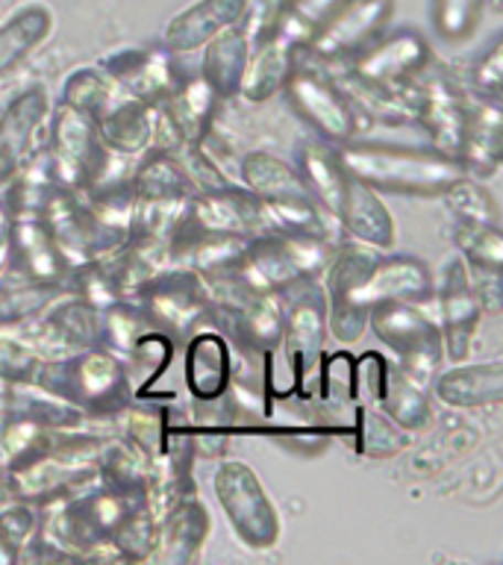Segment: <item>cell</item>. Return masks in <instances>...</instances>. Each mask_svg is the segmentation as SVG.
<instances>
[{
	"label": "cell",
	"instance_id": "f907efd6",
	"mask_svg": "<svg viewBox=\"0 0 503 565\" xmlns=\"http://www.w3.org/2000/svg\"><path fill=\"white\" fill-rule=\"evenodd\" d=\"M286 7H289V0H247V12L238 24L245 26L250 44L263 42L265 35H271L277 30Z\"/></svg>",
	"mask_w": 503,
	"mask_h": 565
},
{
	"label": "cell",
	"instance_id": "603a6c76",
	"mask_svg": "<svg viewBox=\"0 0 503 565\" xmlns=\"http://www.w3.org/2000/svg\"><path fill=\"white\" fill-rule=\"evenodd\" d=\"M335 224H339V236L362 242V245L377 247V250H392L395 245V218L383 203L379 192L360 183L356 177H351L347 192H344L339 210H335Z\"/></svg>",
	"mask_w": 503,
	"mask_h": 565
},
{
	"label": "cell",
	"instance_id": "e0dca14e",
	"mask_svg": "<svg viewBox=\"0 0 503 565\" xmlns=\"http://www.w3.org/2000/svg\"><path fill=\"white\" fill-rule=\"evenodd\" d=\"M7 268L42 282L65 286L71 259L62 254L60 242L53 238L42 218L7 221Z\"/></svg>",
	"mask_w": 503,
	"mask_h": 565
},
{
	"label": "cell",
	"instance_id": "1f68e13d",
	"mask_svg": "<svg viewBox=\"0 0 503 565\" xmlns=\"http://www.w3.org/2000/svg\"><path fill=\"white\" fill-rule=\"evenodd\" d=\"M238 183L250 189L263 203L289 201V198H315L303 183V177L286 159L265 153V150H250L238 159Z\"/></svg>",
	"mask_w": 503,
	"mask_h": 565
},
{
	"label": "cell",
	"instance_id": "f6af8a7d",
	"mask_svg": "<svg viewBox=\"0 0 503 565\" xmlns=\"http://www.w3.org/2000/svg\"><path fill=\"white\" fill-rule=\"evenodd\" d=\"M42 362L24 335L12 333V327H0V388L35 383Z\"/></svg>",
	"mask_w": 503,
	"mask_h": 565
},
{
	"label": "cell",
	"instance_id": "ba28073f",
	"mask_svg": "<svg viewBox=\"0 0 503 565\" xmlns=\"http://www.w3.org/2000/svg\"><path fill=\"white\" fill-rule=\"evenodd\" d=\"M132 298L153 324L174 342H183L210 312V289L201 274L185 265H162L141 282Z\"/></svg>",
	"mask_w": 503,
	"mask_h": 565
},
{
	"label": "cell",
	"instance_id": "8fae6325",
	"mask_svg": "<svg viewBox=\"0 0 503 565\" xmlns=\"http://www.w3.org/2000/svg\"><path fill=\"white\" fill-rule=\"evenodd\" d=\"M21 327L24 330L18 333L33 344L42 360H56L100 344V309L88 307L86 300L68 291H62L60 298L51 300L39 316Z\"/></svg>",
	"mask_w": 503,
	"mask_h": 565
},
{
	"label": "cell",
	"instance_id": "3957f363",
	"mask_svg": "<svg viewBox=\"0 0 503 565\" xmlns=\"http://www.w3.org/2000/svg\"><path fill=\"white\" fill-rule=\"evenodd\" d=\"M339 238L315 233H291V230H265L247 238L245 256L236 271L254 289L280 291L295 280L321 277L330 263Z\"/></svg>",
	"mask_w": 503,
	"mask_h": 565
},
{
	"label": "cell",
	"instance_id": "7dc6e473",
	"mask_svg": "<svg viewBox=\"0 0 503 565\" xmlns=\"http://www.w3.org/2000/svg\"><path fill=\"white\" fill-rule=\"evenodd\" d=\"M339 7H342V0H289V7L282 12L280 24H277L274 33L286 35L289 42L303 47L318 26L324 24Z\"/></svg>",
	"mask_w": 503,
	"mask_h": 565
},
{
	"label": "cell",
	"instance_id": "60d3db41",
	"mask_svg": "<svg viewBox=\"0 0 503 565\" xmlns=\"http://www.w3.org/2000/svg\"><path fill=\"white\" fill-rule=\"evenodd\" d=\"M453 245L468 268H501L503 271V233L501 224H477L453 218Z\"/></svg>",
	"mask_w": 503,
	"mask_h": 565
},
{
	"label": "cell",
	"instance_id": "4dcf8cb0",
	"mask_svg": "<svg viewBox=\"0 0 503 565\" xmlns=\"http://www.w3.org/2000/svg\"><path fill=\"white\" fill-rule=\"evenodd\" d=\"M201 51V71L197 74L210 83V88L221 100L224 97H236L242 77H245L247 60H250V51H254L245 26L233 24L227 30H221L215 39L203 44Z\"/></svg>",
	"mask_w": 503,
	"mask_h": 565
},
{
	"label": "cell",
	"instance_id": "83f0119b",
	"mask_svg": "<svg viewBox=\"0 0 503 565\" xmlns=\"http://www.w3.org/2000/svg\"><path fill=\"white\" fill-rule=\"evenodd\" d=\"M56 30V15L42 0H26L0 21V79L33 56Z\"/></svg>",
	"mask_w": 503,
	"mask_h": 565
},
{
	"label": "cell",
	"instance_id": "484cf974",
	"mask_svg": "<svg viewBox=\"0 0 503 565\" xmlns=\"http://www.w3.org/2000/svg\"><path fill=\"white\" fill-rule=\"evenodd\" d=\"M432 395L453 409H477V406H497L503 397V365L501 360L468 362L448 371L432 374Z\"/></svg>",
	"mask_w": 503,
	"mask_h": 565
},
{
	"label": "cell",
	"instance_id": "d6986e66",
	"mask_svg": "<svg viewBox=\"0 0 503 565\" xmlns=\"http://www.w3.org/2000/svg\"><path fill=\"white\" fill-rule=\"evenodd\" d=\"M189 210L206 230L215 233H238V236H256L271 230L268 210L250 189L238 183H227L210 192H194Z\"/></svg>",
	"mask_w": 503,
	"mask_h": 565
},
{
	"label": "cell",
	"instance_id": "816d5d0a",
	"mask_svg": "<svg viewBox=\"0 0 503 565\" xmlns=\"http://www.w3.org/2000/svg\"><path fill=\"white\" fill-rule=\"evenodd\" d=\"M480 307L489 316L501 312V268H468Z\"/></svg>",
	"mask_w": 503,
	"mask_h": 565
},
{
	"label": "cell",
	"instance_id": "8d00e7d4",
	"mask_svg": "<svg viewBox=\"0 0 503 565\" xmlns=\"http://www.w3.org/2000/svg\"><path fill=\"white\" fill-rule=\"evenodd\" d=\"M351 439L356 454L383 459L400 454L406 448V441H409V433L404 427H397L379 406L360 404L356 406V418H353Z\"/></svg>",
	"mask_w": 503,
	"mask_h": 565
},
{
	"label": "cell",
	"instance_id": "db71d44e",
	"mask_svg": "<svg viewBox=\"0 0 503 565\" xmlns=\"http://www.w3.org/2000/svg\"><path fill=\"white\" fill-rule=\"evenodd\" d=\"M485 7L494 9V12H501V9H503V0H485Z\"/></svg>",
	"mask_w": 503,
	"mask_h": 565
},
{
	"label": "cell",
	"instance_id": "f1b7e54d",
	"mask_svg": "<svg viewBox=\"0 0 503 565\" xmlns=\"http://www.w3.org/2000/svg\"><path fill=\"white\" fill-rule=\"evenodd\" d=\"M333 79L335 86L342 88V95L347 97V104L362 118L388 124V127H404V124L415 121V100L409 83L406 86H386V83L356 77L347 68H342V74Z\"/></svg>",
	"mask_w": 503,
	"mask_h": 565
},
{
	"label": "cell",
	"instance_id": "681fc988",
	"mask_svg": "<svg viewBox=\"0 0 503 565\" xmlns=\"http://www.w3.org/2000/svg\"><path fill=\"white\" fill-rule=\"evenodd\" d=\"M501 83H503V39H492L477 62L471 65V86L477 97H489V100H501Z\"/></svg>",
	"mask_w": 503,
	"mask_h": 565
},
{
	"label": "cell",
	"instance_id": "9c48e42d",
	"mask_svg": "<svg viewBox=\"0 0 503 565\" xmlns=\"http://www.w3.org/2000/svg\"><path fill=\"white\" fill-rule=\"evenodd\" d=\"M282 95L289 100L298 118H303L307 127H312L318 139L330 141L342 148L347 141L360 136V115L347 104L342 88L335 86L333 77L315 68L312 62H300L291 71L289 83L282 86Z\"/></svg>",
	"mask_w": 503,
	"mask_h": 565
},
{
	"label": "cell",
	"instance_id": "74e56055",
	"mask_svg": "<svg viewBox=\"0 0 503 565\" xmlns=\"http://www.w3.org/2000/svg\"><path fill=\"white\" fill-rule=\"evenodd\" d=\"M115 100H118V86H115L113 79L106 77L97 65H83V68H74L65 77L56 104L71 106V109H77L79 115H86V118H92L97 124V118Z\"/></svg>",
	"mask_w": 503,
	"mask_h": 565
},
{
	"label": "cell",
	"instance_id": "4fadbf2b",
	"mask_svg": "<svg viewBox=\"0 0 503 565\" xmlns=\"http://www.w3.org/2000/svg\"><path fill=\"white\" fill-rule=\"evenodd\" d=\"M415 100V124L430 136L432 148L457 157L468 118V95L448 71L432 68V62L409 83Z\"/></svg>",
	"mask_w": 503,
	"mask_h": 565
},
{
	"label": "cell",
	"instance_id": "5b68a950",
	"mask_svg": "<svg viewBox=\"0 0 503 565\" xmlns=\"http://www.w3.org/2000/svg\"><path fill=\"white\" fill-rule=\"evenodd\" d=\"M47 159H51L56 183L74 192H86L113 171L115 153L104 148L97 136V124L65 104H53L47 118Z\"/></svg>",
	"mask_w": 503,
	"mask_h": 565
},
{
	"label": "cell",
	"instance_id": "277c9868",
	"mask_svg": "<svg viewBox=\"0 0 503 565\" xmlns=\"http://www.w3.org/2000/svg\"><path fill=\"white\" fill-rule=\"evenodd\" d=\"M215 498L227 515L238 542L254 551H268L280 542V512L254 468L242 459H224L212 477Z\"/></svg>",
	"mask_w": 503,
	"mask_h": 565
},
{
	"label": "cell",
	"instance_id": "7a4b0ae2",
	"mask_svg": "<svg viewBox=\"0 0 503 565\" xmlns=\"http://www.w3.org/2000/svg\"><path fill=\"white\" fill-rule=\"evenodd\" d=\"M35 383L77 406L86 418H115L136 397L124 360L104 344L44 360Z\"/></svg>",
	"mask_w": 503,
	"mask_h": 565
},
{
	"label": "cell",
	"instance_id": "b9f144b4",
	"mask_svg": "<svg viewBox=\"0 0 503 565\" xmlns=\"http://www.w3.org/2000/svg\"><path fill=\"white\" fill-rule=\"evenodd\" d=\"M35 527H39V507L9 494L0 503V565L21 563V551L33 539Z\"/></svg>",
	"mask_w": 503,
	"mask_h": 565
},
{
	"label": "cell",
	"instance_id": "bcb514c9",
	"mask_svg": "<svg viewBox=\"0 0 503 565\" xmlns=\"http://www.w3.org/2000/svg\"><path fill=\"white\" fill-rule=\"evenodd\" d=\"M441 201L448 206V212L457 221H477V224H501L497 215V203L489 192H485L480 180L474 177H462L459 183H453L448 192L441 194Z\"/></svg>",
	"mask_w": 503,
	"mask_h": 565
},
{
	"label": "cell",
	"instance_id": "d590c367",
	"mask_svg": "<svg viewBox=\"0 0 503 565\" xmlns=\"http://www.w3.org/2000/svg\"><path fill=\"white\" fill-rule=\"evenodd\" d=\"M65 291V286L56 282H42L12 268H0V327H21L33 316H39L51 300H56Z\"/></svg>",
	"mask_w": 503,
	"mask_h": 565
},
{
	"label": "cell",
	"instance_id": "d6a6232c",
	"mask_svg": "<svg viewBox=\"0 0 503 565\" xmlns=\"http://www.w3.org/2000/svg\"><path fill=\"white\" fill-rule=\"evenodd\" d=\"M377 406L406 433L424 430L432 422V397L427 392V383L413 377L395 360H388L386 383H383Z\"/></svg>",
	"mask_w": 503,
	"mask_h": 565
},
{
	"label": "cell",
	"instance_id": "e575fe53",
	"mask_svg": "<svg viewBox=\"0 0 503 565\" xmlns=\"http://www.w3.org/2000/svg\"><path fill=\"white\" fill-rule=\"evenodd\" d=\"M132 189L145 201H189L194 185L185 174L183 162L168 150H145L139 166L132 168Z\"/></svg>",
	"mask_w": 503,
	"mask_h": 565
},
{
	"label": "cell",
	"instance_id": "d4e9b609",
	"mask_svg": "<svg viewBox=\"0 0 503 565\" xmlns=\"http://www.w3.org/2000/svg\"><path fill=\"white\" fill-rule=\"evenodd\" d=\"M298 60V44L289 42L280 33L265 35L263 42H256L254 51H250L245 77H242V86H238V97H245L250 104H265L274 95H280Z\"/></svg>",
	"mask_w": 503,
	"mask_h": 565
},
{
	"label": "cell",
	"instance_id": "836d02e7",
	"mask_svg": "<svg viewBox=\"0 0 503 565\" xmlns=\"http://www.w3.org/2000/svg\"><path fill=\"white\" fill-rule=\"evenodd\" d=\"M53 185H56V177H53L47 153L44 150L42 153H33V157L26 159V166L0 189L3 192L0 210H3L7 221L42 218V210L47 198H51Z\"/></svg>",
	"mask_w": 503,
	"mask_h": 565
},
{
	"label": "cell",
	"instance_id": "6da1fadb",
	"mask_svg": "<svg viewBox=\"0 0 503 565\" xmlns=\"http://www.w3.org/2000/svg\"><path fill=\"white\" fill-rule=\"evenodd\" d=\"M344 168L374 192L409 194V198H441L459 183L465 168L457 157L436 148H404L383 141L353 139L339 148Z\"/></svg>",
	"mask_w": 503,
	"mask_h": 565
},
{
	"label": "cell",
	"instance_id": "11a10c76",
	"mask_svg": "<svg viewBox=\"0 0 503 565\" xmlns=\"http://www.w3.org/2000/svg\"><path fill=\"white\" fill-rule=\"evenodd\" d=\"M7 498H9V492H7V486H3V483H0V503H3V501H7Z\"/></svg>",
	"mask_w": 503,
	"mask_h": 565
},
{
	"label": "cell",
	"instance_id": "c3c4849f",
	"mask_svg": "<svg viewBox=\"0 0 503 565\" xmlns=\"http://www.w3.org/2000/svg\"><path fill=\"white\" fill-rule=\"evenodd\" d=\"M386 369L388 360L377 351L353 356V388H356V404H379V392H383V383H386Z\"/></svg>",
	"mask_w": 503,
	"mask_h": 565
},
{
	"label": "cell",
	"instance_id": "8992f818",
	"mask_svg": "<svg viewBox=\"0 0 503 565\" xmlns=\"http://www.w3.org/2000/svg\"><path fill=\"white\" fill-rule=\"evenodd\" d=\"M386 250L362 245L353 238H339L335 250L321 274V289L327 298V333L333 335L339 344L360 342L362 333L368 330L371 309L356 303V291L377 265L379 256Z\"/></svg>",
	"mask_w": 503,
	"mask_h": 565
},
{
	"label": "cell",
	"instance_id": "4316f807",
	"mask_svg": "<svg viewBox=\"0 0 503 565\" xmlns=\"http://www.w3.org/2000/svg\"><path fill=\"white\" fill-rule=\"evenodd\" d=\"M153 130H157V106L127 95L118 97L97 118V136L104 148L124 159L141 157L153 145Z\"/></svg>",
	"mask_w": 503,
	"mask_h": 565
},
{
	"label": "cell",
	"instance_id": "5bb4252c",
	"mask_svg": "<svg viewBox=\"0 0 503 565\" xmlns=\"http://www.w3.org/2000/svg\"><path fill=\"white\" fill-rule=\"evenodd\" d=\"M97 68L113 79L121 95L145 100L150 106L162 104L185 77L176 53L165 51L162 44H136V47L106 53L104 60L97 62Z\"/></svg>",
	"mask_w": 503,
	"mask_h": 565
},
{
	"label": "cell",
	"instance_id": "f546056e",
	"mask_svg": "<svg viewBox=\"0 0 503 565\" xmlns=\"http://www.w3.org/2000/svg\"><path fill=\"white\" fill-rule=\"evenodd\" d=\"M295 168L309 185V192L315 194V201L324 206L330 215H335L339 203H342L347 183H351V171L344 168L339 148L324 139H307L300 141L295 150Z\"/></svg>",
	"mask_w": 503,
	"mask_h": 565
},
{
	"label": "cell",
	"instance_id": "30bf717a",
	"mask_svg": "<svg viewBox=\"0 0 503 565\" xmlns=\"http://www.w3.org/2000/svg\"><path fill=\"white\" fill-rule=\"evenodd\" d=\"M432 303H436V321H439L445 356L462 362L471 353V344L480 330L483 307L477 300L471 286V274L462 256H450L432 277Z\"/></svg>",
	"mask_w": 503,
	"mask_h": 565
},
{
	"label": "cell",
	"instance_id": "9a60e30c",
	"mask_svg": "<svg viewBox=\"0 0 503 565\" xmlns=\"http://www.w3.org/2000/svg\"><path fill=\"white\" fill-rule=\"evenodd\" d=\"M53 109L51 88L30 83L9 97L0 109V189L26 166L35 153V139Z\"/></svg>",
	"mask_w": 503,
	"mask_h": 565
},
{
	"label": "cell",
	"instance_id": "7bdbcfd3",
	"mask_svg": "<svg viewBox=\"0 0 503 565\" xmlns=\"http://www.w3.org/2000/svg\"><path fill=\"white\" fill-rule=\"evenodd\" d=\"M157 512L145 503L139 510H132L130 515L121 521V527L115 530L113 547L115 554H118V559H127V563H148L150 556H153V551H157Z\"/></svg>",
	"mask_w": 503,
	"mask_h": 565
},
{
	"label": "cell",
	"instance_id": "f5cc1de1",
	"mask_svg": "<svg viewBox=\"0 0 503 565\" xmlns=\"http://www.w3.org/2000/svg\"><path fill=\"white\" fill-rule=\"evenodd\" d=\"M3 259H7V215L0 210V268H3Z\"/></svg>",
	"mask_w": 503,
	"mask_h": 565
},
{
	"label": "cell",
	"instance_id": "ac0fdd59",
	"mask_svg": "<svg viewBox=\"0 0 503 565\" xmlns=\"http://www.w3.org/2000/svg\"><path fill=\"white\" fill-rule=\"evenodd\" d=\"M353 300L365 309L377 303H430L432 271L418 256L383 254Z\"/></svg>",
	"mask_w": 503,
	"mask_h": 565
},
{
	"label": "cell",
	"instance_id": "52a82bcc",
	"mask_svg": "<svg viewBox=\"0 0 503 565\" xmlns=\"http://www.w3.org/2000/svg\"><path fill=\"white\" fill-rule=\"evenodd\" d=\"M368 330L395 353V362L421 383H430L441 369L445 342L439 321L424 303H377L368 312Z\"/></svg>",
	"mask_w": 503,
	"mask_h": 565
},
{
	"label": "cell",
	"instance_id": "ab89813d",
	"mask_svg": "<svg viewBox=\"0 0 503 565\" xmlns=\"http://www.w3.org/2000/svg\"><path fill=\"white\" fill-rule=\"evenodd\" d=\"M150 330H159V327L150 321L136 298H121L100 309V344L118 356H124Z\"/></svg>",
	"mask_w": 503,
	"mask_h": 565
},
{
	"label": "cell",
	"instance_id": "44dd1931",
	"mask_svg": "<svg viewBox=\"0 0 503 565\" xmlns=\"http://www.w3.org/2000/svg\"><path fill=\"white\" fill-rule=\"evenodd\" d=\"M210 510L194 494H185L176 503H171L162 515H159V536L157 551L150 559L168 565H189L201 556L206 536H210Z\"/></svg>",
	"mask_w": 503,
	"mask_h": 565
},
{
	"label": "cell",
	"instance_id": "f35d334b",
	"mask_svg": "<svg viewBox=\"0 0 503 565\" xmlns=\"http://www.w3.org/2000/svg\"><path fill=\"white\" fill-rule=\"evenodd\" d=\"M174 348L176 342L171 335L162 333V330H150L148 335H141L139 342L124 353L121 360L127 365V374H130L132 395H148V388L165 374L171 360H174Z\"/></svg>",
	"mask_w": 503,
	"mask_h": 565
},
{
	"label": "cell",
	"instance_id": "cb8c5ba5",
	"mask_svg": "<svg viewBox=\"0 0 503 565\" xmlns=\"http://www.w3.org/2000/svg\"><path fill=\"white\" fill-rule=\"evenodd\" d=\"M501 100L489 97H468V118L462 145L457 159L462 162L468 177L485 180L497 174L501 168Z\"/></svg>",
	"mask_w": 503,
	"mask_h": 565
},
{
	"label": "cell",
	"instance_id": "ffe728a7",
	"mask_svg": "<svg viewBox=\"0 0 503 565\" xmlns=\"http://www.w3.org/2000/svg\"><path fill=\"white\" fill-rule=\"evenodd\" d=\"M185 386L194 401L221 397L233 383L236 356L224 335L212 324L201 321V327L185 342Z\"/></svg>",
	"mask_w": 503,
	"mask_h": 565
},
{
	"label": "cell",
	"instance_id": "2e32d148",
	"mask_svg": "<svg viewBox=\"0 0 503 565\" xmlns=\"http://www.w3.org/2000/svg\"><path fill=\"white\" fill-rule=\"evenodd\" d=\"M430 62V42L418 30H392V33H379L374 42L365 44L342 65L356 77L386 83V86H406Z\"/></svg>",
	"mask_w": 503,
	"mask_h": 565
},
{
	"label": "cell",
	"instance_id": "7c38bea8",
	"mask_svg": "<svg viewBox=\"0 0 503 565\" xmlns=\"http://www.w3.org/2000/svg\"><path fill=\"white\" fill-rule=\"evenodd\" d=\"M392 9L395 0H342V7L318 26L300 53L324 65L351 60L353 53L362 51L386 30Z\"/></svg>",
	"mask_w": 503,
	"mask_h": 565
},
{
	"label": "cell",
	"instance_id": "ee69618b",
	"mask_svg": "<svg viewBox=\"0 0 503 565\" xmlns=\"http://www.w3.org/2000/svg\"><path fill=\"white\" fill-rule=\"evenodd\" d=\"M485 0H430L432 30L441 42L462 44L477 33Z\"/></svg>",
	"mask_w": 503,
	"mask_h": 565
},
{
	"label": "cell",
	"instance_id": "7402d4cb",
	"mask_svg": "<svg viewBox=\"0 0 503 565\" xmlns=\"http://www.w3.org/2000/svg\"><path fill=\"white\" fill-rule=\"evenodd\" d=\"M247 12V0H194L180 9L162 30V47L171 53H194L221 30L238 24Z\"/></svg>",
	"mask_w": 503,
	"mask_h": 565
}]
</instances>
